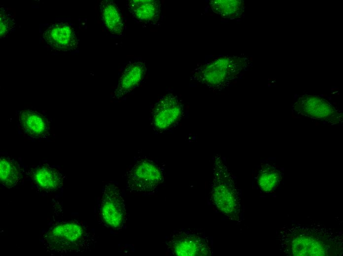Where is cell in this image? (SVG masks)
<instances>
[{"label":"cell","mask_w":343,"mask_h":256,"mask_svg":"<svg viewBox=\"0 0 343 256\" xmlns=\"http://www.w3.org/2000/svg\"><path fill=\"white\" fill-rule=\"evenodd\" d=\"M213 174L209 193L213 204L223 214L237 220L240 211L239 192L231 173L219 156L214 161Z\"/></svg>","instance_id":"1"},{"label":"cell","mask_w":343,"mask_h":256,"mask_svg":"<svg viewBox=\"0 0 343 256\" xmlns=\"http://www.w3.org/2000/svg\"><path fill=\"white\" fill-rule=\"evenodd\" d=\"M248 64V59L245 57H220L196 68L193 77L209 88L218 89L237 78Z\"/></svg>","instance_id":"2"},{"label":"cell","mask_w":343,"mask_h":256,"mask_svg":"<svg viewBox=\"0 0 343 256\" xmlns=\"http://www.w3.org/2000/svg\"><path fill=\"white\" fill-rule=\"evenodd\" d=\"M45 240L55 251H82L89 245L90 238L81 224L64 223L50 230Z\"/></svg>","instance_id":"3"},{"label":"cell","mask_w":343,"mask_h":256,"mask_svg":"<svg viewBox=\"0 0 343 256\" xmlns=\"http://www.w3.org/2000/svg\"><path fill=\"white\" fill-rule=\"evenodd\" d=\"M164 181L161 169L152 161L141 159L128 171L126 189L132 192H153Z\"/></svg>","instance_id":"4"},{"label":"cell","mask_w":343,"mask_h":256,"mask_svg":"<svg viewBox=\"0 0 343 256\" xmlns=\"http://www.w3.org/2000/svg\"><path fill=\"white\" fill-rule=\"evenodd\" d=\"M292 108L302 115L331 124L343 121V113L319 96L308 95L300 96L294 102Z\"/></svg>","instance_id":"5"},{"label":"cell","mask_w":343,"mask_h":256,"mask_svg":"<svg viewBox=\"0 0 343 256\" xmlns=\"http://www.w3.org/2000/svg\"><path fill=\"white\" fill-rule=\"evenodd\" d=\"M174 255L181 256H210L211 249L208 237L201 232L179 231L174 233L167 244Z\"/></svg>","instance_id":"6"},{"label":"cell","mask_w":343,"mask_h":256,"mask_svg":"<svg viewBox=\"0 0 343 256\" xmlns=\"http://www.w3.org/2000/svg\"><path fill=\"white\" fill-rule=\"evenodd\" d=\"M101 215L110 227L121 229L125 219L124 201L118 187L113 183L105 185L101 204Z\"/></svg>","instance_id":"7"},{"label":"cell","mask_w":343,"mask_h":256,"mask_svg":"<svg viewBox=\"0 0 343 256\" xmlns=\"http://www.w3.org/2000/svg\"><path fill=\"white\" fill-rule=\"evenodd\" d=\"M183 105L178 97L173 94L162 96L155 104L152 112V123L157 130H164L180 118Z\"/></svg>","instance_id":"8"},{"label":"cell","mask_w":343,"mask_h":256,"mask_svg":"<svg viewBox=\"0 0 343 256\" xmlns=\"http://www.w3.org/2000/svg\"><path fill=\"white\" fill-rule=\"evenodd\" d=\"M42 36L51 47L59 51L74 50L78 44L74 30L65 23L51 25L44 32Z\"/></svg>","instance_id":"9"},{"label":"cell","mask_w":343,"mask_h":256,"mask_svg":"<svg viewBox=\"0 0 343 256\" xmlns=\"http://www.w3.org/2000/svg\"><path fill=\"white\" fill-rule=\"evenodd\" d=\"M146 72L144 62L136 61L128 63L114 91V98L119 99L136 88L143 79Z\"/></svg>","instance_id":"10"},{"label":"cell","mask_w":343,"mask_h":256,"mask_svg":"<svg viewBox=\"0 0 343 256\" xmlns=\"http://www.w3.org/2000/svg\"><path fill=\"white\" fill-rule=\"evenodd\" d=\"M128 9L131 15L137 20L153 23L159 20L161 3L154 0H132L129 1Z\"/></svg>","instance_id":"11"},{"label":"cell","mask_w":343,"mask_h":256,"mask_svg":"<svg viewBox=\"0 0 343 256\" xmlns=\"http://www.w3.org/2000/svg\"><path fill=\"white\" fill-rule=\"evenodd\" d=\"M291 251L294 256H325L326 246L318 238L300 236L291 242Z\"/></svg>","instance_id":"12"},{"label":"cell","mask_w":343,"mask_h":256,"mask_svg":"<svg viewBox=\"0 0 343 256\" xmlns=\"http://www.w3.org/2000/svg\"><path fill=\"white\" fill-rule=\"evenodd\" d=\"M102 21L107 29L112 34L121 35L124 26L121 12L112 0H105L100 3Z\"/></svg>","instance_id":"13"},{"label":"cell","mask_w":343,"mask_h":256,"mask_svg":"<svg viewBox=\"0 0 343 256\" xmlns=\"http://www.w3.org/2000/svg\"><path fill=\"white\" fill-rule=\"evenodd\" d=\"M209 4L214 13L230 19L241 17L245 8L243 1L240 0H213Z\"/></svg>","instance_id":"14"},{"label":"cell","mask_w":343,"mask_h":256,"mask_svg":"<svg viewBox=\"0 0 343 256\" xmlns=\"http://www.w3.org/2000/svg\"><path fill=\"white\" fill-rule=\"evenodd\" d=\"M20 121L23 128L32 136H40L46 130L45 119L36 112L31 110L23 111L20 116Z\"/></svg>","instance_id":"15"},{"label":"cell","mask_w":343,"mask_h":256,"mask_svg":"<svg viewBox=\"0 0 343 256\" xmlns=\"http://www.w3.org/2000/svg\"><path fill=\"white\" fill-rule=\"evenodd\" d=\"M281 179L280 171L275 166L267 164L264 165L260 170L257 183L262 191L269 192L277 187Z\"/></svg>","instance_id":"16"},{"label":"cell","mask_w":343,"mask_h":256,"mask_svg":"<svg viewBox=\"0 0 343 256\" xmlns=\"http://www.w3.org/2000/svg\"><path fill=\"white\" fill-rule=\"evenodd\" d=\"M0 182L7 187H12L18 182L20 172L17 165L6 158H0Z\"/></svg>","instance_id":"17"},{"label":"cell","mask_w":343,"mask_h":256,"mask_svg":"<svg viewBox=\"0 0 343 256\" xmlns=\"http://www.w3.org/2000/svg\"><path fill=\"white\" fill-rule=\"evenodd\" d=\"M34 178L41 187L48 190L57 188L60 182V176L58 172L46 167L37 169L34 173Z\"/></svg>","instance_id":"18"},{"label":"cell","mask_w":343,"mask_h":256,"mask_svg":"<svg viewBox=\"0 0 343 256\" xmlns=\"http://www.w3.org/2000/svg\"><path fill=\"white\" fill-rule=\"evenodd\" d=\"M15 21L13 13L10 9L3 6L0 7V37H4L14 29Z\"/></svg>","instance_id":"19"}]
</instances>
